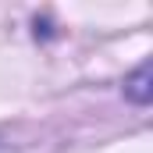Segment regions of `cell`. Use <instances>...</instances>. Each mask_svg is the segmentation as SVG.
Segmentation results:
<instances>
[{
  "label": "cell",
  "mask_w": 153,
  "mask_h": 153,
  "mask_svg": "<svg viewBox=\"0 0 153 153\" xmlns=\"http://www.w3.org/2000/svg\"><path fill=\"white\" fill-rule=\"evenodd\" d=\"M125 93H128L135 103H146V100H150V64H139V68L132 71V78L125 82Z\"/></svg>",
  "instance_id": "6da1fadb"
}]
</instances>
